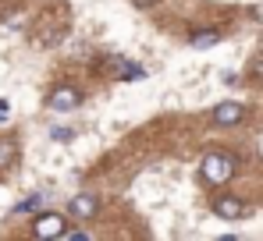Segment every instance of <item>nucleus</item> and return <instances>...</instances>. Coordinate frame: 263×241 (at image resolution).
I'll list each match as a JSON object with an SVG mask.
<instances>
[{"instance_id":"obj_10","label":"nucleus","mask_w":263,"mask_h":241,"mask_svg":"<svg viewBox=\"0 0 263 241\" xmlns=\"http://www.w3.org/2000/svg\"><path fill=\"white\" fill-rule=\"evenodd\" d=\"M50 138H53V142H71L75 131H71V128H50Z\"/></svg>"},{"instance_id":"obj_4","label":"nucleus","mask_w":263,"mask_h":241,"mask_svg":"<svg viewBox=\"0 0 263 241\" xmlns=\"http://www.w3.org/2000/svg\"><path fill=\"white\" fill-rule=\"evenodd\" d=\"M214 213L220 220H242L246 216V202L235 199V195H220V199H214Z\"/></svg>"},{"instance_id":"obj_9","label":"nucleus","mask_w":263,"mask_h":241,"mask_svg":"<svg viewBox=\"0 0 263 241\" xmlns=\"http://www.w3.org/2000/svg\"><path fill=\"white\" fill-rule=\"evenodd\" d=\"M217 39H220L217 32H196V36H192V46H196V50H203V46H214Z\"/></svg>"},{"instance_id":"obj_12","label":"nucleus","mask_w":263,"mask_h":241,"mask_svg":"<svg viewBox=\"0 0 263 241\" xmlns=\"http://www.w3.org/2000/svg\"><path fill=\"white\" fill-rule=\"evenodd\" d=\"M253 71L263 78V53H260V57H253Z\"/></svg>"},{"instance_id":"obj_11","label":"nucleus","mask_w":263,"mask_h":241,"mask_svg":"<svg viewBox=\"0 0 263 241\" xmlns=\"http://www.w3.org/2000/svg\"><path fill=\"white\" fill-rule=\"evenodd\" d=\"M40 206H43V195H32V199L18 202V213H29V209H40Z\"/></svg>"},{"instance_id":"obj_2","label":"nucleus","mask_w":263,"mask_h":241,"mask_svg":"<svg viewBox=\"0 0 263 241\" xmlns=\"http://www.w3.org/2000/svg\"><path fill=\"white\" fill-rule=\"evenodd\" d=\"M68 231V220L61 216V213H43V216H36V224H32V234L36 238H61Z\"/></svg>"},{"instance_id":"obj_5","label":"nucleus","mask_w":263,"mask_h":241,"mask_svg":"<svg viewBox=\"0 0 263 241\" xmlns=\"http://www.w3.org/2000/svg\"><path fill=\"white\" fill-rule=\"evenodd\" d=\"M242 117H246V107L242 103H217L214 107V120L217 124H238Z\"/></svg>"},{"instance_id":"obj_1","label":"nucleus","mask_w":263,"mask_h":241,"mask_svg":"<svg viewBox=\"0 0 263 241\" xmlns=\"http://www.w3.org/2000/svg\"><path fill=\"white\" fill-rule=\"evenodd\" d=\"M203 181H210V185H224V181H231V174H235V156H228V153H210V156H203Z\"/></svg>"},{"instance_id":"obj_15","label":"nucleus","mask_w":263,"mask_h":241,"mask_svg":"<svg viewBox=\"0 0 263 241\" xmlns=\"http://www.w3.org/2000/svg\"><path fill=\"white\" fill-rule=\"evenodd\" d=\"M256 18H263V7H256Z\"/></svg>"},{"instance_id":"obj_8","label":"nucleus","mask_w":263,"mask_h":241,"mask_svg":"<svg viewBox=\"0 0 263 241\" xmlns=\"http://www.w3.org/2000/svg\"><path fill=\"white\" fill-rule=\"evenodd\" d=\"M118 71H121V78H125V82H139V78H146V71H142L139 64H128V61H118Z\"/></svg>"},{"instance_id":"obj_3","label":"nucleus","mask_w":263,"mask_h":241,"mask_svg":"<svg viewBox=\"0 0 263 241\" xmlns=\"http://www.w3.org/2000/svg\"><path fill=\"white\" fill-rule=\"evenodd\" d=\"M79 103H82V92H79L75 85H61V89L50 92V103H46V107H50V110H75Z\"/></svg>"},{"instance_id":"obj_7","label":"nucleus","mask_w":263,"mask_h":241,"mask_svg":"<svg viewBox=\"0 0 263 241\" xmlns=\"http://www.w3.org/2000/svg\"><path fill=\"white\" fill-rule=\"evenodd\" d=\"M14 163H18V142L0 138V167H14Z\"/></svg>"},{"instance_id":"obj_13","label":"nucleus","mask_w":263,"mask_h":241,"mask_svg":"<svg viewBox=\"0 0 263 241\" xmlns=\"http://www.w3.org/2000/svg\"><path fill=\"white\" fill-rule=\"evenodd\" d=\"M0 117H11V103L7 99H0Z\"/></svg>"},{"instance_id":"obj_14","label":"nucleus","mask_w":263,"mask_h":241,"mask_svg":"<svg viewBox=\"0 0 263 241\" xmlns=\"http://www.w3.org/2000/svg\"><path fill=\"white\" fill-rule=\"evenodd\" d=\"M132 4H135V7H153L157 0H132Z\"/></svg>"},{"instance_id":"obj_6","label":"nucleus","mask_w":263,"mask_h":241,"mask_svg":"<svg viewBox=\"0 0 263 241\" xmlns=\"http://www.w3.org/2000/svg\"><path fill=\"white\" fill-rule=\"evenodd\" d=\"M96 209H100V202H96V195H89V192L71 199V216H79V220H89Z\"/></svg>"}]
</instances>
